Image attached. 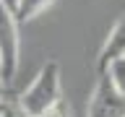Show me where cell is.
Segmentation results:
<instances>
[{"label": "cell", "instance_id": "6da1fadb", "mask_svg": "<svg viewBox=\"0 0 125 117\" xmlns=\"http://www.w3.org/2000/svg\"><path fill=\"white\" fill-rule=\"evenodd\" d=\"M60 99V65L55 60H47L29 88H23V94L18 96V107L26 117H42Z\"/></svg>", "mask_w": 125, "mask_h": 117}, {"label": "cell", "instance_id": "7a4b0ae2", "mask_svg": "<svg viewBox=\"0 0 125 117\" xmlns=\"http://www.w3.org/2000/svg\"><path fill=\"white\" fill-rule=\"evenodd\" d=\"M18 52H21V37H18V21L10 8L0 3V76L10 83L18 70Z\"/></svg>", "mask_w": 125, "mask_h": 117}, {"label": "cell", "instance_id": "3957f363", "mask_svg": "<svg viewBox=\"0 0 125 117\" xmlns=\"http://www.w3.org/2000/svg\"><path fill=\"white\" fill-rule=\"evenodd\" d=\"M86 117H125V96L112 86L107 73H99L86 107Z\"/></svg>", "mask_w": 125, "mask_h": 117}, {"label": "cell", "instance_id": "277c9868", "mask_svg": "<svg viewBox=\"0 0 125 117\" xmlns=\"http://www.w3.org/2000/svg\"><path fill=\"white\" fill-rule=\"evenodd\" d=\"M115 60H125V16L109 29L107 39H104V44L99 49V57H96L99 73H104Z\"/></svg>", "mask_w": 125, "mask_h": 117}, {"label": "cell", "instance_id": "5b68a950", "mask_svg": "<svg viewBox=\"0 0 125 117\" xmlns=\"http://www.w3.org/2000/svg\"><path fill=\"white\" fill-rule=\"evenodd\" d=\"M52 3H55V0H18L13 16H16V21H18V23L34 21V18H37L39 13H44Z\"/></svg>", "mask_w": 125, "mask_h": 117}, {"label": "cell", "instance_id": "8992f818", "mask_svg": "<svg viewBox=\"0 0 125 117\" xmlns=\"http://www.w3.org/2000/svg\"><path fill=\"white\" fill-rule=\"evenodd\" d=\"M109 76V81H112V86H115L117 91L125 96V60H115L112 65H109L107 70H104Z\"/></svg>", "mask_w": 125, "mask_h": 117}, {"label": "cell", "instance_id": "52a82bcc", "mask_svg": "<svg viewBox=\"0 0 125 117\" xmlns=\"http://www.w3.org/2000/svg\"><path fill=\"white\" fill-rule=\"evenodd\" d=\"M42 117H70V109H68V104H65V101H57V104H55L52 109H50V112H44V115Z\"/></svg>", "mask_w": 125, "mask_h": 117}, {"label": "cell", "instance_id": "ba28073f", "mask_svg": "<svg viewBox=\"0 0 125 117\" xmlns=\"http://www.w3.org/2000/svg\"><path fill=\"white\" fill-rule=\"evenodd\" d=\"M0 3H3L5 8H10V10H16V3H18V0H0Z\"/></svg>", "mask_w": 125, "mask_h": 117}, {"label": "cell", "instance_id": "9c48e42d", "mask_svg": "<svg viewBox=\"0 0 125 117\" xmlns=\"http://www.w3.org/2000/svg\"><path fill=\"white\" fill-rule=\"evenodd\" d=\"M5 86H8V83H5V81H3V76H0V96L5 94Z\"/></svg>", "mask_w": 125, "mask_h": 117}]
</instances>
